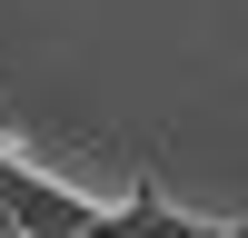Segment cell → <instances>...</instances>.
I'll use <instances>...</instances> for the list:
<instances>
[{
  "mask_svg": "<svg viewBox=\"0 0 248 238\" xmlns=\"http://www.w3.org/2000/svg\"><path fill=\"white\" fill-rule=\"evenodd\" d=\"M0 218H10L20 238H90L99 198H79L70 178H40L30 159H0Z\"/></svg>",
  "mask_w": 248,
  "mask_h": 238,
  "instance_id": "obj_1",
  "label": "cell"
},
{
  "mask_svg": "<svg viewBox=\"0 0 248 238\" xmlns=\"http://www.w3.org/2000/svg\"><path fill=\"white\" fill-rule=\"evenodd\" d=\"M199 228H209V218L169 208V198H159L149 178H139V189L119 198V208H99V228H90V238H199Z\"/></svg>",
  "mask_w": 248,
  "mask_h": 238,
  "instance_id": "obj_2",
  "label": "cell"
},
{
  "mask_svg": "<svg viewBox=\"0 0 248 238\" xmlns=\"http://www.w3.org/2000/svg\"><path fill=\"white\" fill-rule=\"evenodd\" d=\"M0 159H10V149H0Z\"/></svg>",
  "mask_w": 248,
  "mask_h": 238,
  "instance_id": "obj_3",
  "label": "cell"
}]
</instances>
